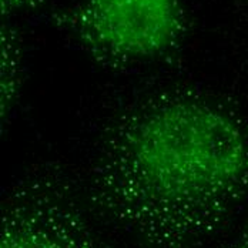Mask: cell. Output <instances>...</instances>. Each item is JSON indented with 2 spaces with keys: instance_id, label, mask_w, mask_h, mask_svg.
Instances as JSON below:
<instances>
[{
  "instance_id": "obj_1",
  "label": "cell",
  "mask_w": 248,
  "mask_h": 248,
  "mask_svg": "<svg viewBox=\"0 0 248 248\" xmlns=\"http://www.w3.org/2000/svg\"><path fill=\"white\" fill-rule=\"evenodd\" d=\"M248 194V122L194 92H166L110 125L90 199L144 248H199Z\"/></svg>"
},
{
  "instance_id": "obj_2",
  "label": "cell",
  "mask_w": 248,
  "mask_h": 248,
  "mask_svg": "<svg viewBox=\"0 0 248 248\" xmlns=\"http://www.w3.org/2000/svg\"><path fill=\"white\" fill-rule=\"evenodd\" d=\"M183 0H80L54 23L100 62L127 64L163 59L187 36Z\"/></svg>"
},
{
  "instance_id": "obj_3",
  "label": "cell",
  "mask_w": 248,
  "mask_h": 248,
  "mask_svg": "<svg viewBox=\"0 0 248 248\" xmlns=\"http://www.w3.org/2000/svg\"><path fill=\"white\" fill-rule=\"evenodd\" d=\"M0 248H96L67 180L29 174L12 191L1 217Z\"/></svg>"
},
{
  "instance_id": "obj_4",
  "label": "cell",
  "mask_w": 248,
  "mask_h": 248,
  "mask_svg": "<svg viewBox=\"0 0 248 248\" xmlns=\"http://www.w3.org/2000/svg\"><path fill=\"white\" fill-rule=\"evenodd\" d=\"M17 40L9 29L1 31V114L15 104L20 83V54Z\"/></svg>"
},
{
  "instance_id": "obj_5",
  "label": "cell",
  "mask_w": 248,
  "mask_h": 248,
  "mask_svg": "<svg viewBox=\"0 0 248 248\" xmlns=\"http://www.w3.org/2000/svg\"><path fill=\"white\" fill-rule=\"evenodd\" d=\"M42 0H0L3 16H10L23 10H29L34 7Z\"/></svg>"
},
{
  "instance_id": "obj_6",
  "label": "cell",
  "mask_w": 248,
  "mask_h": 248,
  "mask_svg": "<svg viewBox=\"0 0 248 248\" xmlns=\"http://www.w3.org/2000/svg\"><path fill=\"white\" fill-rule=\"evenodd\" d=\"M231 248H248V221L246 223L241 234L238 235V238L235 240V243L232 244Z\"/></svg>"
}]
</instances>
